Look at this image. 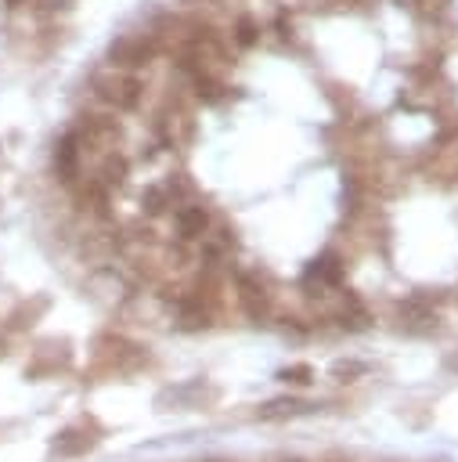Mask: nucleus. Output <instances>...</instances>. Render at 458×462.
<instances>
[{
  "instance_id": "obj_1",
  "label": "nucleus",
  "mask_w": 458,
  "mask_h": 462,
  "mask_svg": "<svg viewBox=\"0 0 458 462\" xmlns=\"http://www.w3.org/2000/svg\"><path fill=\"white\" fill-rule=\"evenodd\" d=\"M97 94L115 108H133L141 97V83L130 76H105V79H97Z\"/></svg>"
},
{
  "instance_id": "obj_2",
  "label": "nucleus",
  "mask_w": 458,
  "mask_h": 462,
  "mask_svg": "<svg viewBox=\"0 0 458 462\" xmlns=\"http://www.w3.org/2000/svg\"><path fill=\"white\" fill-rule=\"evenodd\" d=\"M151 58V40L148 36H119L115 43H112V61L115 65H141V61H148Z\"/></svg>"
},
{
  "instance_id": "obj_3",
  "label": "nucleus",
  "mask_w": 458,
  "mask_h": 462,
  "mask_svg": "<svg viewBox=\"0 0 458 462\" xmlns=\"http://www.w3.org/2000/svg\"><path fill=\"white\" fill-rule=\"evenodd\" d=\"M177 227H180L184 238H198V235L206 231V209H202V206L180 209V213H177Z\"/></svg>"
},
{
  "instance_id": "obj_4",
  "label": "nucleus",
  "mask_w": 458,
  "mask_h": 462,
  "mask_svg": "<svg viewBox=\"0 0 458 462\" xmlns=\"http://www.w3.org/2000/svg\"><path fill=\"white\" fill-rule=\"evenodd\" d=\"M339 274H343V267L335 256H325L321 263L310 267V278H317V282H339Z\"/></svg>"
},
{
  "instance_id": "obj_5",
  "label": "nucleus",
  "mask_w": 458,
  "mask_h": 462,
  "mask_svg": "<svg viewBox=\"0 0 458 462\" xmlns=\"http://www.w3.org/2000/svg\"><path fill=\"white\" fill-rule=\"evenodd\" d=\"M238 43H252V22L249 18L238 22Z\"/></svg>"
}]
</instances>
